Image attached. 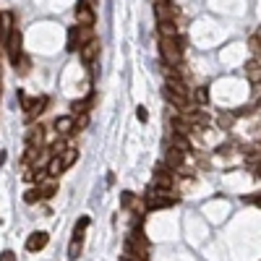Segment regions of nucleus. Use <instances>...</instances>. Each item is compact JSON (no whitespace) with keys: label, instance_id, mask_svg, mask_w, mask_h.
I'll use <instances>...</instances> for the list:
<instances>
[{"label":"nucleus","instance_id":"f257e3e1","mask_svg":"<svg viewBox=\"0 0 261 261\" xmlns=\"http://www.w3.org/2000/svg\"><path fill=\"white\" fill-rule=\"evenodd\" d=\"M186 42H180V37H160V55L165 60V65L178 68L183 63V53H186Z\"/></svg>","mask_w":261,"mask_h":261},{"label":"nucleus","instance_id":"f03ea898","mask_svg":"<svg viewBox=\"0 0 261 261\" xmlns=\"http://www.w3.org/2000/svg\"><path fill=\"white\" fill-rule=\"evenodd\" d=\"M92 37H94V34H92V27H79V24L71 27V29H68V50H71V53H79Z\"/></svg>","mask_w":261,"mask_h":261},{"label":"nucleus","instance_id":"7ed1b4c3","mask_svg":"<svg viewBox=\"0 0 261 261\" xmlns=\"http://www.w3.org/2000/svg\"><path fill=\"white\" fill-rule=\"evenodd\" d=\"M18 99H21V105H24V110H27V120H34L37 115L45 113V107H47V97L27 99V94H24V92H18Z\"/></svg>","mask_w":261,"mask_h":261},{"label":"nucleus","instance_id":"20e7f679","mask_svg":"<svg viewBox=\"0 0 261 261\" xmlns=\"http://www.w3.org/2000/svg\"><path fill=\"white\" fill-rule=\"evenodd\" d=\"M6 50H8V60L16 65L21 58H24V55H21V32L13 27V32L8 34V39H6Z\"/></svg>","mask_w":261,"mask_h":261},{"label":"nucleus","instance_id":"39448f33","mask_svg":"<svg viewBox=\"0 0 261 261\" xmlns=\"http://www.w3.org/2000/svg\"><path fill=\"white\" fill-rule=\"evenodd\" d=\"M172 204H175V199L167 196V191H151V193H146V206L149 209H167Z\"/></svg>","mask_w":261,"mask_h":261},{"label":"nucleus","instance_id":"423d86ee","mask_svg":"<svg viewBox=\"0 0 261 261\" xmlns=\"http://www.w3.org/2000/svg\"><path fill=\"white\" fill-rule=\"evenodd\" d=\"M154 16H157V21L162 24V21H172L178 16V8L170 3V0H154Z\"/></svg>","mask_w":261,"mask_h":261},{"label":"nucleus","instance_id":"0eeeda50","mask_svg":"<svg viewBox=\"0 0 261 261\" xmlns=\"http://www.w3.org/2000/svg\"><path fill=\"white\" fill-rule=\"evenodd\" d=\"M76 21H79V27H94V8L86 0H81L76 6Z\"/></svg>","mask_w":261,"mask_h":261},{"label":"nucleus","instance_id":"6e6552de","mask_svg":"<svg viewBox=\"0 0 261 261\" xmlns=\"http://www.w3.org/2000/svg\"><path fill=\"white\" fill-rule=\"evenodd\" d=\"M99 47H102V45H99V39H97V37H92V39H89V42H86V45L79 50L81 60H84L86 65H92V63L97 60V55H99Z\"/></svg>","mask_w":261,"mask_h":261},{"label":"nucleus","instance_id":"1a4fd4ad","mask_svg":"<svg viewBox=\"0 0 261 261\" xmlns=\"http://www.w3.org/2000/svg\"><path fill=\"white\" fill-rule=\"evenodd\" d=\"M183 162H186V151L170 146V149H167V154H165V167H167V170H180Z\"/></svg>","mask_w":261,"mask_h":261},{"label":"nucleus","instance_id":"9d476101","mask_svg":"<svg viewBox=\"0 0 261 261\" xmlns=\"http://www.w3.org/2000/svg\"><path fill=\"white\" fill-rule=\"evenodd\" d=\"M55 130L60 136H71L76 130V115H63V118H55Z\"/></svg>","mask_w":261,"mask_h":261},{"label":"nucleus","instance_id":"9b49d317","mask_svg":"<svg viewBox=\"0 0 261 261\" xmlns=\"http://www.w3.org/2000/svg\"><path fill=\"white\" fill-rule=\"evenodd\" d=\"M42 144H45V128H42V125H32L29 134H27V146L29 149H42Z\"/></svg>","mask_w":261,"mask_h":261},{"label":"nucleus","instance_id":"f8f14e48","mask_svg":"<svg viewBox=\"0 0 261 261\" xmlns=\"http://www.w3.org/2000/svg\"><path fill=\"white\" fill-rule=\"evenodd\" d=\"M47 241H50L47 232H42V230H39V232H32L29 241H27V251H32V253H34V251H42V248L47 246Z\"/></svg>","mask_w":261,"mask_h":261},{"label":"nucleus","instance_id":"ddd939ff","mask_svg":"<svg viewBox=\"0 0 261 261\" xmlns=\"http://www.w3.org/2000/svg\"><path fill=\"white\" fill-rule=\"evenodd\" d=\"M167 89H172L175 94H180V97H186V99H191V89H188V84H186V79L183 76H175V79H167Z\"/></svg>","mask_w":261,"mask_h":261},{"label":"nucleus","instance_id":"4468645a","mask_svg":"<svg viewBox=\"0 0 261 261\" xmlns=\"http://www.w3.org/2000/svg\"><path fill=\"white\" fill-rule=\"evenodd\" d=\"M39 196L42 199H50V196H55L58 193V180L53 178V175H47V178H39Z\"/></svg>","mask_w":261,"mask_h":261},{"label":"nucleus","instance_id":"2eb2a0df","mask_svg":"<svg viewBox=\"0 0 261 261\" xmlns=\"http://www.w3.org/2000/svg\"><path fill=\"white\" fill-rule=\"evenodd\" d=\"M154 188H157V191H170V188H172V175H170L167 167H160V170L154 172Z\"/></svg>","mask_w":261,"mask_h":261},{"label":"nucleus","instance_id":"dca6fc26","mask_svg":"<svg viewBox=\"0 0 261 261\" xmlns=\"http://www.w3.org/2000/svg\"><path fill=\"white\" fill-rule=\"evenodd\" d=\"M246 79L251 84H261V63L258 60H248L246 63Z\"/></svg>","mask_w":261,"mask_h":261},{"label":"nucleus","instance_id":"f3484780","mask_svg":"<svg viewBox=\"0 0 261 261\" xmlns=\"http://www.w3.org/2000/svg\"><path fill=\"white\" fill-rule=\"evenodd\" d=\"M63 170H65V165H63V157H55V154H53V157L47 160V167H45V172H47V175H53V178H58Z\"/></svg>","mask_w":261,"mask_h":261},{"label":"nucleus","instance_id":"a211bd4d","mask_svg":"<svg viewBox=\"0 0 261 261\" xmlns=\"http://www.w3.org/2000/svg\"><path fill=\"white\" fill-rule=\"evenodd\" d=\"M170 146H172V149H180V151H188V149H191V146H188V139H186L183 134H175V130H172Z\"/></svg>","mask_w":261,"mask_h":261},{"label":"nucleus","instance_id":"6ab92c4d","mask_svg":"<svg viewBox=\"0 0 261 261\" xmlns=\"http://www.w3.org/2000/svg\"><path fill=\"white\" fill-rule=\"evenodd\" d=\"M160 37H178V27L172 21H162L160 24Z\"/></svg>","mask_w":261,"mask_h":261},{"label":"nucleus","instance_id":"aec40b11","mask_svg":"<svg viewBox=\"0 0 261 261\" xmlns=\"http://www.w3.org/2000/svg\"><path fill=\"white\" fill-rule=\"evenodd\" d=\"M235 120H238V118H235V113H222L220 118H217V123H220V128H222V130H230Z\"/></svg>","mask_w":261,"mask_h":261},{"label":"nucleus","instance_id":"412c9836","mask_svg":"<svg viewBox=\"0 0 261 261\" xmlns=\"http://www.w3.org/2000/svg\"><path fill=\"white\" fill-rule=\"evenodd\" d=\"M92 99H94V94H89V97H86V99H81V102H73V105H71L73 115H81V113H86V107L92 105Z\"/></svg>","mask_w":261,"mask_h":261},{"label":"nucleus","instance_id":"4be33fe9","mask_svg":"<svg viewBox=\"0 0 261 261\" xmlns=\"http://www.w3.org/2000/svg\"><path fill=\"white\" fill-rule=\"evenodd\" d=\"M89 227V217H81V220L76 222V230H73V238L76 241H84V230Z\"/></svg>","mask_w":261,"mask_h":261},{"label":"nucleus","instance_id":"5701e85b","mask_svg":"<svg viewBox=\"0 0 261 261\" xmlns=\"http://www.w3.org/2000/svg\"><path fill=\"white\" fill-rule=\"evenodd\" d=\"M193 99L199 105H209V89H206V86H199V89L193 92Z\"/></svg>","mask_w":261,"mask_h":261},{"label":"nucleus","instance_id":"b1692460","mask_svg":"<svg viewBox=\"0 0 261 261\" xmlns=\"http://www.w3.org/2000/svg\"><path fill=\"white\" fill-rule=\"evenodd\" d=\"M76 157H79V149L68 146V151H65V154H63V165H65V167H71V165L76 162Z\"/></svg>","mask_w":261,"mask_h":261},{"label":"nucleus","instance_id":"393cba45","mask_svg":"<svg viewBox=\"0 0 261 261\" xmlns=\"http://www.w3.org/2000/svg\"><path fill=\"white\" fill-rule=\"evenodd\" d=\"M79 256H81V241H76V238H73L71 246H68V258H71V261H76Z\"/></svg>","mask_w":261,"mask_h":261},{"label":"nucleus","instance_id":"a878e982","mask_svg":"<svg viewBox=\"0 0 261 261\" xmlns=\"http://www.w3.org/2000/svg\"><path fill=\"white\" fill-rule=\"evenodd\" d=\"M65 151H68V144H65V139H58V141L53 144V154H55V157H63Z\"/></svg>","mask_w":261,"mask_h":261},{"label":"nucleus","instance_id":"bb28decb","mask_svg":"<svg viewBox=\"0 0 261 261\" xmlns=\"http://www.w3.org/2000/svg\"><path fill=\"white\" fill-rule=\"evenodd\" d=\"M39 199H42V196H39V188H29V191L24 193V201H27V204H37Z\"/></svg>","mask_w":261,"mask_h":261},{"label":"nucleus","instance_id":"cd10ccee","mask_svg":"<svg viewBox=\"0 0 261 261\" xmlns=\"http://www.w3.org/2000/svg\"><path fill=\"white\" fill-rule=\"evenodd\" d=\"M86 125H89V115H86V113L76 115V130H84Z\"/></svg>","mask_w":261,"mask_h":261},{"label":"nucleus","instance_id":"c85d7f7f","mask_svg":"<svg viewBox=\"0 0 261 261\" xmlns=\"http://www.w3.org/2000/svg\"><path fill=\"white\" fill-rule=\"evenodd\" d=\"M136 118H139L141 123H146V120H149V113H146V107H139V110H136Z\"/></svg>","mask_w":261,"mask_h":261},{"label":"nucleus","instance_id":"c756f323","mask_svg":"<svg viewBox=\"0 0 261 261\" xmlns=\"http://www.w3.org/2000/svg\"><path fill=\"white\" fill-rule=\"evenodd\" d=\"M130 204H134V193L125 191V193H123V206H130Z\"/></svg>","mask_w":261,"mask_h":261},{"label":"nucleus","instance_id":"7c9ffc66","mask_svg":"<svg viewBox=\"0 0 261 261\" xmlns=\"http://www.w3.org/2000/svg\"><path fill=\"white\" fill-rule=\"evenodd\" d=\"M0 261H16V253L13 251H3L0 253Z\"/></svg>","mask_w":261,"mask_h":261},{"label":"nucleus","instance_id":"2f4dec72","mask_svg":"<svg viewBox=\"0 0 261 261\" xmlns=\"http://www.w3.org/2000/svg\"><path fill=\"white\" fill-rule=\"evenodd\" d=\"M256 175H258V178H261V162H258V165H256Z\"/></svg>","mask_w":261,"mask_h":261},{"label":"nucleus","instance_id":"473e14b6","mask_svg":"<svg viewBox=\"0 0 261 261\" xmlns=\"http://www.w3.org/2000/svg\"><path fill=\"white\" fill-rule=\"evenodd\" d=\"M0 29H3V13H0Z\"/></svg>","mask_w":261,"mask_h":261},{"label":"nucleus","instance_id":"72a5a7b5","mask_svg":"<svg viewBox=\"0 0 261 261\" xmlns=\"http://www.w3.org/2000/svg\"><path fill=\"white\" fill-rule=\"evenodd\" d=\"M123 261H130V258H123Z\"/></svg>","mask_w":261,"mask_h":261}]
</instances>
